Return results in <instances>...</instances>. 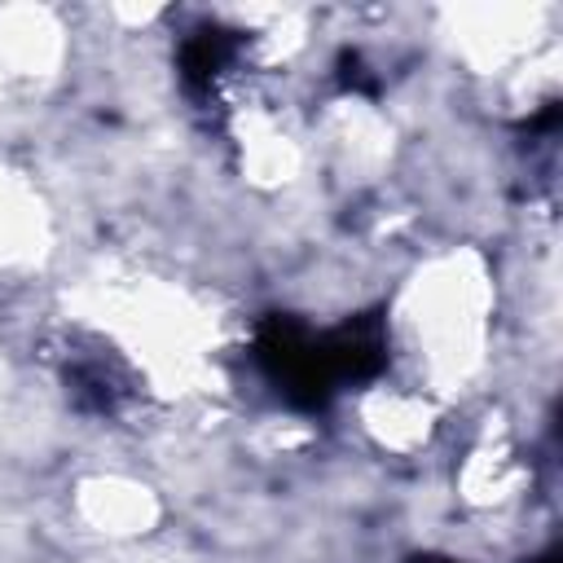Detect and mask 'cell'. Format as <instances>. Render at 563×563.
Instances as JSON below:
<instances>
[{
  "label": "cell",
  "instance_id": "6da1fadb",
  "mask_svg": "<svg viewBox=\"0 0 563 563\" xmlns=\"http://www.w3.org/2000/svg\"><path fill=\"white\" fill-rule=\"evenodd\" d=\"M422 563H449V559H422Z\"/></svg>",
  "mask_w": 563,
  "mask_h": 563
}]
</instances>
